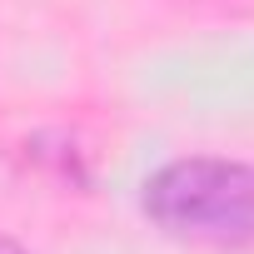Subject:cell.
I'll use <instances>...</instances> for the list:
<instances>
[{
	"label": "cell",
	"mask_w": 254,
	"mask_h": 254,
	"mask_svg": "<svg viewBox=\"0 0 254 254\" xmlns=\"http://www.w3.org/2000/svg\"><path fill=\"white\" fill-rule=\"evenodd\" d=\"M140 209L185 244H254V165L229 155L165 160L145 180Z\"/></svg>",
	"instance_id": "cell-1"
},
{
	"label": "cell",
	"mask_w": 254,
	"mask_h": 254,
	"mask_svg": "<svg viewBox=\"0 0 254 254\" xmlns=\"http://www.w3.org/2000/svg\"><path fill=\"white\" fill-rule=\"evenodd\" d=\"M0 254H25V244H20V239H10V234H0Z\"/></svg>",
	"instance_id": "cell-2"
}]
</instances>
